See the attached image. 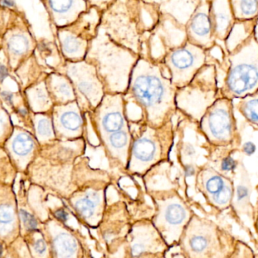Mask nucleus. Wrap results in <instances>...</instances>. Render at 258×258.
Returning a JSON list of instances; mask_svg holds the SVG:
<instances>
[{
    "label": "nucleus",
    "instance_id": "nucleus-1",
    "mask_svg": "<svg viewBox=\"0 0 258 258\" xmlns=\"http://www.w3.org/2000/svg\"><path fill=\"white\" fill-rule=\"evenodd\" d=\"M128 92L141 107L147 125L153 128H161L169 122L177 108V89L171 80L165 77L159 65L146 59L137 61Z\"/></svg>",
    "mask_w": 258,
    "mask_h": 258
},
{
    "label": "nucleus",
    "instance_id": "nucleus-2",
    "mask_svg": "<svg viewBox=\"0 0 258 258\" xmlns=\"http://www.w3.org/2000/svg\"><path fill=\"white\" fill-rule=\"evenodd\" d=\"M124 94H105L101 104L91 112L92 127L109 159L126 168L132 136Z\"/></svg>",
    "mask_w": 258,
    "mask_h": 258
},
{
    "label": "nucleus",
    "instance_id": "nucleus-3",
    "mask_svg": "<svg viewBox=\"0 0 258 258\" xmlns=\"http://www.w3.org/2000/svg\"><path fill=\"white\" fill-rule=\"evenodd\" d=\"M138 59L137 53L116 43L99 28L89 42L85 60L95 67L106 94H124Z\"/></svg>",
    "mask_w": 258,
    "mask_h": 258
},
{
    "label": "nucleus",
    "instance_id": "nucleus-4",
    "mask_svg": "<svg viewBox=\"0 0 258 258\" xmlns=\"http://www.w3.org/2000/svg\"><path fill=\"white\" fill-rule=\"evenodd\" d=\"M227 70L220 97L241 99L258 90V39L254 33L245 43L227 53Z\"/></svg>",
    "mask_w": 258,
    "mask_h": 258
},
{
    "label": "nucleus",
    "instance_id": "nucleus-5",
    "mask_svg": "<svg viewBox=\"0 0 258 258\" xmlns=\"http://www.w3.org/2000/svg\"><path fill=\"white\" fill-rule=\"evenodd\" d=\"M220 97L216 67L206 63L192 81L176 92V107L199 123L204 113Z\"/></svg>",
    "mask_w": 258,
    "mask_h": 258
},
{
    "label": "nucleus",
    "instance_id": "nucleus-6",
    "mask_svg": "<svg viewBox=\"0 0 258 258\" xmlns=\"http://www.w3.org/2000/svg\"><path fill=\"white\" fill-rule=\"evenodd\" d=\"M166 124L161 128H153L146 124L139 134L133 137L126 168L128 171L145 174L165 159L172 141L171 132L165 129Z\"/></svg>",
    "mask_w": 258,
    "mask_h": 258
},
{
    "label": "nucleus",
    "instance_id": "nucleus-7",
    "mask_svg": "<svg viewBox=\"0 0 258 258\" xmlns=\"http://www.w3.org/2000/svg\"><path fill=\"white\" fill-rule=\"evenodd\" d=\"M233 101L218 98L199 122L200 132L212 147H240L242 138L235 119Z\"/></svg>",
    "mask_w": 258,
    "mask_h": 258
},
{
    "label": "nucleus",
    "instance_id": "nucleus-8",
    "mask_svg": "<svg viewBox=\"0 0 258 258\" xmlns=\"http://www.w3.org/2000/svg\"><path fill=\"white\" fill-rule=\"evenodd\" d=\"M65 69V75L72 83L80 109L90 113L101 104L106 94L96 69L86 60L68 61Z\"/></svg>",
    "mask_w": 258,
    "mask_h": 258
},
{
    "label": "nucleus",
    "instance_id": "nucleus-9",
    "mask_svg": "<svg viewBox=\"0 0 258 258\" xmlns=\"http://www.w3.org/2000/svg\"><path fill=\"white\" fill-rule=\"evenodd\" d=\"M206 51L189 42L171 50L164 59L176 89L187 86L206 64Z\"/></svg>",
    "mask_w": 258,
    "mask_h": 258
},
{
    "label": "nucleus",
    "instance_id": "nucleus-10",
    "mask_svg": "<svg viewBox=\"0 0 258 258\" xmlns=\"http://www.w3.org/2000/svg\"><path fill=\"white\" fill-rule=\"evenodd\" d=\"M100 29L116 43L138 54L139 40L135 23L131 19L125 0H116L104 11Z\"/></svg>",
    "mask_w": 258,
    "mask_h": 258
},
{
    "label": "nucleus",
    "instance_id": "nucleus-11",
    "mask_svg": "<svg viewBox=\"0 0 258 258\" xmlns=\"http://www.w3.org/2000/svg\"><path fill=\"white\" fill-rule=\"evenodd\" d=\"M196 184L212 207L219 211L231 207L235 189L232 177L224 175L210 165H206L197 171Z\"/></svg>",
    "mask_w": 258,
    "mask_h": 258
},
{
    "label": "nucleus",
    "instance_id": "nucleus-12",
    "mask_svg": "<svg viewBox=\"0 0 258 258\" xmlns=\"http://www.w3.org/2000/svg\"><path fill=\"white\" fill-rule=\"evenodd\" d=\"M56 138L74 141L81 138L84 132V117L77 101L63 105H54L51 110Z\"/></svg>",
    "mask_w": 258,
    "mask_h": 258
},
{
    "label": "nucleus",
    "instance_id": "nucleus-13",
    "mask_svg": "<svg viewBox=\"0 0 258 258\" xmlns=\"http://www.w3.org/2000/svg\"><path fill=\"white\" fill-rule=\"evenodd\" d=\"M210 0H201L189 18L186 28L188 42L203 49H211L216 43L211 21Z\"/></svg>",
    "mask_w": 258,
    "mask_h": 258
},
{
    "label": "nucleus",
    "instance_id": "nucleus-14",
    "mask_svg": "<svg viewBox=\"0 0 258 258\" xmlns=\"http://www.w3.org/2000/svg\"><path fill=\"white\" fill-rule=\"evenodd\" d=\"M35 138L27 131L22 128L14 129L5 147L11 162L17 169L25 171L33 160L36 150Z\"/></svg>",
    "mask_w": 258,
    "mask_h": 258
},
{
    "label": "nucleus",
    "instance_id": "nucleus-15",
    "mask_svg": "<svg viewBox=\"0 0 258 258\" xmlns=\"http://www.w3.org/2000/svg\"><path fill=\"white\" fill-rule=\"evenodd\" d=\"M209 14L214 37L224 42L236 22L230 0H210Z\"/></svg>",
    "mask_w": 258,
    "mask_h": 258
},
{
    "label": "nucleus",
    "instance_id": "nucleus-16",
    "mask_svg": "<svg viewBox=\"0 0 258 258\" xmlns=\"http://www.w3.org/2000/svg\"><path fill=\"white\" fill-rule=\"evenodd\" d=\"M51 12L61 26L72 25L87 11L86 0H48Z\"/></svg>",
    "mask_w": 258,
    "mask_h": 258
},
{
    "label": "nucleus",
    "instance_id": "nucleus-17",
    "mask_svg": "<svg viewBox=\"0 0 258 258\" xmlns=\"http://www.w3.org/2000/svg\"><path fill=\"white\" fill-rule=\"evenodd\" d=\"M45 82L54 106L77 101L72 83L65 74H51Z\"/></svg>",
    "mask_w": 258,
    "mask_h": 258
},
{
    "label": "nucleus",
    "instance_id": "nucleus-18",
    "mask_svg": "<svg viewBox=\"0 0 258 258\" xmlns=\"http://www.w3.org/2000/svg\"><path fill=\"white\" fill-rule=\"evenodd\" d=\"M63 55L69 61H81L86 58L89 41L77 36L74 32L63 30L59 35Z\"/></svg>",
    "mask_w": 258,
    "mask_h": 258
},
{
    "label": "nucleus",
    "instance_id": "nucleus-19",
    "mask_svg": "<svg viewBox=\"0 0 258 258\" xmlns=\"http://www.w3.org/2000/svg\"><path fill=\"white\" fill-rule=\"evenodd\" d=\"M257 25L258 18L248 21H236L224 41L227 53L233 52L250 39L256 33Z\"/></svg>",
    "mask_w": 258,
    "mask_h": 258
},
{
    "label": "nucleus",
    "instance_id": "nucleus-20",
    "mask_svg": "<svg viewBox=\"0 0 258 258\" xmlns=\"http://www.w3.org/2000/svg\"><path fill=\"white\" fill-rule=\"evenodd\" d=\"M103 199L102 189H86L75 199L74 207L83 218H91L102 205Z\"/></svg>",
    "mask_w": 258,
    "mask_h": 258
},
{
    "label": "nucleus",
    "instance_id": "nucleus-21",
    "mask_svg": "<svg viewBox=\"0 0 258 258\" xmlns=\"http://www.w3.org/2000/svg\"><path fill=\"white\" fill-rule=\"evenodd\" d=\"M160 206L161 215L168 225H182L189 217L187 208L176 196L162 202Z\"/></svg>",
    "mask_w": 258,
    "mask_h": 258
},
{
    "label": "nucleus",
    "instance_id": "nucleus-22",
    "mask_svg": "<svg viewBox=\"0 0 258 258\" xmlns=\"http://www.w3.org/2000/svg\"><path fill=\"white\" fill-rule=\"evenodd\" d=\"M246 183L247 180H242V184L237 186L234 183V195L231 207L239 218L245 215L254 221V207L250 202V189Z\"/></svg>",
    "mask_w": 258,
    "mask_h": 258
},
{
    "label": "nucleus",
    "instance_id": "nucleus-23",
    "mask_svg": "<svg viewBox=\"0 0 258 258\" xmlns=\"http://www.w3.org/2000/svg\"><path fill=\"white\" fill-rule=\"evenodd\" d=\"M29 104L33 112L45 113L52 110L54 104L47 89L45 82L39 83L37 86L29 89Z\"/></svg>",
    "mask_w": 258,
    "mask_h": 258
},
{
    "label": "nucleus",
    "instance_id": "nucleus-24",
    "mask_svg": "<svg viewBox=\"0 0 258 258\" xmlns=\"http://www.w3.org/2000/svg\"><path fill=\"white\" fill-rule=\"evenodd\" d=\"M236 107L247 123L258 131V90L239 99Z\"/></svg>",
    "mask_w": 258,
    "mask_h": 258
},
{
    "label": "nucleus",
    "instance_id": "nucleus-25",
    "mask_svg": "<svg viewBox=\"0 0 258 258\" xmlns=\"http://www.w3.org/2000/svg\"><path fill=\"white\" fill-rule=\"evenodd\" d=\"M36 139L40 144H47L56 139L51 115L39 113L34 116Z\"/></svg>",
    "mask_w": 258,
    "mask_h": 258
},
{
    "label": "nucleus",
    "instance_id": "nucleus-26",
    "mask_svg": "<svg viewBox=\"0 0 258 258\" xmlns=\"http://www.w3.org/2000/svg\"><path fill=\"white\" fill-rule=\"evenodd\" d=\"M236 21L258 18V0H230Z\"/></svg>",
    "mask_w": 258,
    "mask_h": 258
},
{
    "label": "nucleus",
    "instance_id": "nucleus-27",
    "mask_svg": "<svg viewBox=\"0 0 258 258\" xmlns=\"http://www.w3.org/2000/svg\"><path fill=\"white\" fill-rule=\"evenodd\" d=\"M54 246L60 258L71 257L77 250L75 241L68 234H60L57 236L54 240Z\"/></svg>",
    "mask_w": 258,
    "mask_h": 258
},
{
    "label": "nucleus",
    "instance_id": "nucleus-28",
    "mask_svg": "<svg viewBox=\"0 0 258 258\" xmlns=\"http://www.w3.org/2000/svg\"><path fill=\"white\" fill-rule=\"evenodd\" d=\"M15 220V207L11 200H3L0 202V229L8 232L13 225Z\"/></svg>",
    "mask_w": 258,
    "mask_h": 258
},
{
    "label": "nucleus",
    "instance_id": "nucleus-29",
    "mask_svg": "<svg viewBox=\"0 0 258 258\" xmlns=\"http://www.w3.org/2000/svg\"><path fill=\"white\" fill-rule=\"evenodd\" d=\"M9 48L14 55L20 56L27 51L28 42L24 36H13L9 42Z\"/></svg>",
    "mask_w": 258,
    "mask_h": 258
},
{
    "label": "nucleus",
    "instance_id": "nucleus-30",
    "mask_svg": "<svg viewBox=\"0 0 258 258\" xmlns=\"http://www.w3.org/2000/svg\"><path fill=\"white\" fill-rule=\"evenodd\" d=\"M20 215H21V220L27 230L32 231V230H35L37 228V221L31 214L29 213L27 211L21 210L20 211Z\"/></svg>",
    "mask_w": 258,
    "mask_h": 258
},
{
    "label": "nucleus",
    "instance_id": "nucleus-31",
    "mask_svg": "<svg viewBox=\"0 0 258 258\" xmlns=\"http://www.w3.org/2000/svg\"><path fill=\"white\" fill-rule=\"evenodd\" d=\"M116 0H88L92 7L97 8L100 11L108 9Z\"/></svg>",
    "mask_w": 258,
    "mask_h": 258
},
{
    "label": "nucleus",
    "instance_id": "nucleus-32",
    "mask_svg": "<svg viewBox=\"0 0 258 258\" xmlns=\"http://www.w3.org/2000/svg\"><path fill=\"white\" fill-rule=\"evenodd\" d=\"M0 95H1V98H3V101L7 105L13 107L14 101H15L13 92L6 90L2 91V92H0Z\"/></svg>",
    "mask_w": 258,
    "mask_h": 258
},
{
    "label": "nucleus",
    "instance_id": "nucleus-33",
    "mask_svg": "<svg viewBox=\"0 0 258 258\" xmlns=\"http://www.w3.org/2000/svg\"><path fill=\"white\" fill-rule=\"evenodd\" d=\"M46 244L44 242L43 239H39L35 242L34 250L38 254L42 255L46 252Z\"/></svg>",
    "mask_w": 258,
    "mask_h": 258
},
{
    "label": "nucleus",
    "instance_id": "nucleus-34",
    "mask_svg": "<svg viewBox=\"0 0 258 258\" xmlns=\"http://www.w3.org/2000/svg\"><path fill=\"white\" fill-rule=\"evenodd\" d=\"M144 251V246L140 243L134 244L132 248V254L134 257H138Z\"/></svg>",
    "mask_w": 258,
    "mask_h": 258
},
{
    "label": "nucleus",
    "instance_id": "nucleus-35",
    "mask_svg": "<svg viewBox=\"0 0 258 258\" xmlns=\"http://www.w3.org/2000/svg\"><path fill=\"white\" fill-rule=\"evenodd\" d=\"M9 77V71L5 65L0 64V85L4 83L5 80Z\"/></svg>",
    "mask_w": 258,
    "mask_h": 258
},
{
    "label": "nucleus",
    "instance_id": "nucleus-36",
    "mask_svg": "<svg viewBox=\"0 0 258 258\" xmlns=\"http://www.w3.org/2000/svg\"><path fill=\"white\" fill-rule=\"evenodd\" d=\"M54 215H55L56 218L60 220V221L65 222L68 221V214L63 209H59V210L56 211Z\"/></svg>",
    "mask_w": 258,
    "mask_h": 258
},
{
    "label": "nucleus",
    "instance_id": "nucleus-37",
    "mask_svg": "<svg viewBox=\"0 0 258 258\" xmlns=\"http://www.w3.org/2000/svg\"><path fill=\"white\" fill-rule=\"evenodd\" d=\"M183 170H184L185 175L186 177H190V176L194 175L195 174V169L191 165H185Z\"/></svg>",
    "mask_w": 258,
    "mask_h": 258
},
{
    "label": "nucleus",
    "instance_id": "nucleus-38",
    "mask_svg": "<svg viewBox=\"0 0 258 258\" xmlns=\"http://www.w3.org/2000/svg\"><path fill=\"white\" fill-rule=\"evenodd\" d=\"M3 2L6 6H12V4H13V2L11 1V0H3Z\"/></svg>",
    "mask_w": 258,
    "mask_h": 258
},
{
    "label": "nucleus",
    "instance_id": "nucleus-39",
    "mask_svg": "<svg viewBox=\"0 0 258 258\" xmlns=\"http://www.w3.org/2000/svg\"><path fill=\"white\" fill-rule=\"evenodd\" d=\"M254 226H255L256 230H257V234H258V215L257 216V218H256V220H255V223H254Z\"/></svg>",
    "mask_w": 258,
    "mask_h": 258
},
{
    "label": "nucleus",
    "instance_id": "nucleus-40",
    "mask_svg": "<svg viewBox=\"0 0 258 258\" xmlns=\"http://www.w3.org/2000/svg\"><path fill=\"white\" fill-rule=\"evenodd\" d=\"M2 254H3V248H2L1 244H0V257H1Z\"/></svg>",
    "mask_w": 258,
    "mask_h": 258
},
{
    "label": "nucleus",
    "instance_id": "nucleus-41",
    "mask_svg": "<svg viewBox=\"0 0 258 258\" xmlns=\"http://www.w3.org/2000/svg\"><path fill=\"white\" fill-rule=\"evenodd\" d=\"M256 189H257V190H258V183H257V186H256Z\"/></svg>",
    "mask_w": 258,
    "mask_h": 258
},
{
    "label": "nucleus",
    "instance_id": "nucleus-42",
    "mask_svg": "<svg viewBox=\"0 0 258 258\" xmlns=\"http://www.w3.org/2000/svg\"><path fill=\"white\" fill-rule=\"evenodd\" d=\"M257 215H258V207H257Z\"/></svg>",
    "mask_w": 258,
    "mask_h": 258
}]
</instances>
